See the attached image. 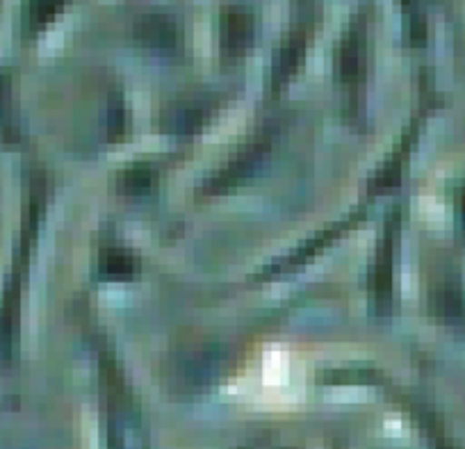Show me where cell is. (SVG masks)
<instances>
[{
	"label": "cell",
	"instance_id": "6",
	"mask_svg": "<svg viewBox=\"0 0 465 449\" xmlns=\"http://www.w3.org/2000/svg\"><path fill=\"white\" fill-rule=\"evenodd\" d=\"M303 51H306V35L303 33H292L283 42V46L279 48L274 60V69H272V80L274 85H281L283 80H288V75L297 69V65L302 62Z\"/></svg>",
	"mask_w": 465,
	"mask_h": 449
},
{
	"label": "cell",
	"instance_id": "7",
	"mask_svg": "<svg viewBox=\"0 0 465 449\" xmlns=\"http://www.w3.org/2000/svg\"><path fill=\"white\" fill-rule=\"evenodd\" d=\"M151 181H153V172L146 163H135L131 167L124 169L116 178V187L126 195H142L151 187Z\"/></svg>",
	"mask_w": 465,
	"mask_h": 449
},
{
	"label": "cell",
	"instance_id": "1",
	"mask_svg": "<svg viewBox=\"0 0 465 449\" xmlns=\"http://www.w3.org/2000/svg\"><path fill=\"white\" fill-rule=\"evenodd\" d=\"M267 148H270V135H258V137H253L247 146L240 148L238 154H235V158H231V163L223 165V167L205 183V187H208V190H226V187L242 181L244 176H249V174L256 169V165L261 163L262 155L267 154Z\"/></svg>",
	"mask_w": 465,
	"mask_h": 449
},
{
	"label": "cell",
	"instance_id": "2",
	"mask_svg": "<svg viewBox=\"0 0 465 449\" xmlns=\"http://www.w3.org/2000/svg\"><path fill=\"white\" fill-rule=\"evenodd\" d=\"M219 37L222 48L228 55H240L253 42V16L240 7H228L219 19Z\"/></svg>",
	"mask_w": 465,
	"mask_h": 449
},
{
	"label": "cell",
	"instance_id": "5",
	"mask_svg": "<svg viewBox=\"0 0 465 449\" xmlns=\"http://www.w3.org/2000/svg\"><path fill=\"white\" fill-rule=\"evenodd\" d=\"M361 69H363V35L351 30L338 48V75L344 83H351L359 78Z\"/></svg>",
	"mask_w": 465,
	"mask_h": 449
},
{
	"label": "cell",
	"instance_id": "8",
	"mask_svg": "<svg viewBox=\"0 0 465 449\" xmlns=\"http://www.w3.org/2000/svg\"><path fill=\"white\" fill-rule=\"evenodd\" d=\"M128 124V112L126 103H124L122 94H112L110 107H107V135L112 139H116L119 135H124Z\"/></svg>",
	"mask_w": 465,
	"mask_h": 449
},
{
	"label": "cell",
	"instance_id": "4",
	"mask_svg": "<svg viewBox=\"0 0 465 449\" xmlns=\"http://www.w3.org/2000/svg\"><path fill=\"white\" fill-rule=\"evenodd\" d=\"M208 115V105L199 98H185L176 101L164 110V125L172 128L173 133H194L203 124Z\"/></svg>",
	"mask_w": 465,
	"mask_h": 449
},
{
	"label": "cell",
	"instance_id": "3",
	"mask_svg": "<svg viewBox=\"0 0 465 449\" xmlns=\"http://www.w3.org/2000/svg\"><path fill=\"white\" fill-rule=\"evenodd\" d=\"M135 37L155 51H173L178 44V25L164 12H146L135 21Z\"/></svg>",
	"mask_w": 465,
	"mask_h": 449
},
{
	"label": "cell",
	"instance_id": "10",
	"mask_svg": "<svg viewBox=\"0 0 465 449\" xmlns=\"http://www.w3.org/2000/svg\"><path fill=\"white\" fill-rule=\"evenodd\" d=\"M62 3H64V0H33V15H35V19H37L39 24H44V21L53 19V15H55V12L60 10Z\"/></svg>",
	"mask_w": 465,
	"mask_h": 449
},
{
	"label": "cell",
	"instance_id": "9",
	"mask_svg": "<svg viewBox=\"0 0 465 449\" xmlns=\"http://www.w3.org/2000/svg\"><path fill=\"white\" fill-rule=\"evenodd\" d=\"M103 272L107 276H128L133 272V258L126 251H107L103 255Z\"/></svg>",
	"mask_w": 465,
	"mask_h": 449
}]
</instances>
